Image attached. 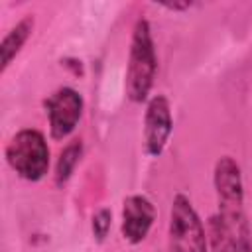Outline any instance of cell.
I'll use <instances>...</instances> for the list:
<instances>
[{"label":"cell","instance_id":"cell-1","mask_svg":"<svg viewBox=\"0 0 252 252\" xmlns=\"http://www.w3.org/2000/svg\"><path fill=\"white\" fill-rule=\"evenodd\" d=\"M213 185L219 203V219L232 238L250 232L244 217V185L240 165L232 156H220L213 169Z\"/></svg>","mask_w":252,"mask_h":252},{"label":"cell","instance_id":"cell-6","mask_svg":"<svg viewBox=\"0 0 252 252\" xmlns=\"http://www.w3.org/2000/svg\"><path fill=\"white\" fill-rule=\"evenodd\" d=\"M173 132L171 106L167 96L154 94L146 104L144 114V150L150 158H159Z\"/></svg>","mask_w":252,"mask_h":252},{"label":"cell","instance_id":"cell-12","mask_svg":"<svg viewBox=\"0 0 252 252\" xmlns=\"http://www.w3.org/2000/svg\"><path fill=\"white\" fill-rule=\"evenodd\" d=\"M161 6L167 10H187V8H191V2L189 0H185V2H161Z\"/></svg>","mask_w":252,"mask_h":252},{"label":"cell","instance_id":"cell-8","mask_svg":"<svg viewBox=\"0 0 252 252\" xmlns=\"http://www.w3.org/2000/svg\"><path fill=\"white\" fill-rule=\"evenodd\" d=\"M33 26H35L33 16H26L16 26H12L8 30V33L4 35V39L0 43V73H6L10 63L22 51V47L26 45V41L30 39V35L33 32Z\"/></svg>","mask_w":252,"mask_h":252},{"label":"cell","instance_id":"cell-7","mask_svg":"<svg viewBox=\"0 0 252 252\" xmlns=\"http://www.w3.org/2000/svg\"><path fill=\"white\" fill-rule=\"evenodd\" d=\"M156 220V207L146 195H130L122 203V238L128 244H140L150 234Z\"/></svg>","mask_w":252,"mask_h":252},{"label":"cell","instance_id":"cell-5","mask_svg":"<svg viewBox=\"0 0 252 252\" xmlns=\"http://www.w3.org/2000/svg\"><path fill=\"white\" fill-rule=\"evenodd\" d=\"M83 96L73 87H59L45 98V114L49 120V134L53 140H65L77 128L83 116Z\"/></svg>","mask_w":252,"mask_h":252},{"label":"cell","instance_id":"cell-4","mask_svg":"<svg viewBox=\"0 0 252 252\" xmlns=\"http://www.w3.org/2000/svg\"><path fill=\"white\" fill-rule=\"evenodd\" d=\"M169 252H209V240L191 199L177 193L169 209Z\"/></svg>","mask_w":252,"mask_h":252},{"label":"cell","instance_id":"cell-10","mask_svg":"<svg viewBox=\"0 0 252 252\" xmlns=\"http://www.w3.org/2000/svg\"><path fill=\"white\" fill-rule=\"evenodd\" d=\"M110 226H112V211L108 207H102L98 209L93 219H91V230H93V236L96 242H102L108 232H110Z\"/></svg>","mask_w":252,"mask_h":252},{"label":"cell","instance_id":"cell-11","mask_svg":"<svg viewBox=\"0 0 252 252\" xmlns=\"http://www.w3.org/2000/svg\"><path fill=\"white\" fill-rule=\"evenodd\" d=\"M234 252H252V240H250V232L240 234L238 238H234Z\"/></svg>","mask_w":252,"mask_h":252},{"label":"cell","instance_id":"cell-2","mask_svg":"<svg viewBox=\"0 0 252 252\" xmlns=\"http://www.w3.org/2000/svg\"><path fill=\"white\" fill-rule=\"evenodd\" d=\"M158 73V55L154 47L152 28L146 18H138L132 30L128 69H126V96L132 102H144L154 87Z\"/></svg>","mask_w":252,"mask_h":252},{"label":"cell","instance_id":"cell-9","mask_svg":"<svg viewBox=\"0 0 252 252\" xmlns=\"http://www.w3.org/2000/svg\"><path fill=\"white\" fill-rule=\"evenodd\" d=\"M81 156H83V142L81 140H71L59 152V158L55 163V185L57 187H63L71 179L77 163L81 161Z\"/></svg>","mask_w":252,"mask_h":252},{"label":"cell","instance_id":"cell-3","mask_svg":"<svg viewBox=\"0 0 252 252\" xmlns=\"http://www.w3.org/2000/svg\"><path fill=\"white\" fill-rule=\"evenodd\" d=\"M8 165L26 181H41L49 169V146L45 136L35 128L18 130L4 150Z\"/></svg>","mask_w":252,"mask_h":252}]
</instances>
